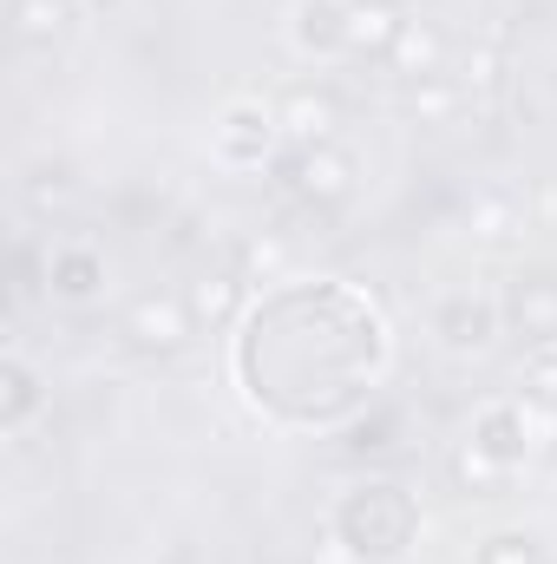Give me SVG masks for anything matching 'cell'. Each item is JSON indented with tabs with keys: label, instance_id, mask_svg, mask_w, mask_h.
Wrapping results in <instances>:
<instances>
[{
	"label": "cell",
	"instance_id": "cell-1",
	"mask_svg": "<svg viewBox=\"0 0 557 564\" xmlns=\"http://www.w3.org/2000/svg\"><path fill=\"white\" fill-rule=\"evenodd\" d=\"M433 335H439L452 355H479V348H492V335H499V302H492L485 289H452V295H439V308H433Z\"/></svg>",
	"mask_w": 557,
	"mask_h": 564
},
{
	"label": "cell",
	"instance_id": "cell-2",
	"mask_svg": "<svg viewBox=\"0 0 557 564\" xmlns=\"http://www.w3.org/2000/svg\"><path fill=\"white\" fill-rule=\"evenodd\" d=\"M276 132H282V119L270 106L237 99V106L223 112V126H217V158H223V164H263L270 144H276Z\"/></svg>",
	"mask_w": 557,
	"mask_h": 564
},
{
	"label": "cell",
	"instance_id": "cell-3",
	"mask_svg": "<svg viewBox=\"0 0 557 564\" xmlns=\"http://www.w3.org/2000/svg\"><path fill=\"white\" fill-rule=\"evenodd\" d=\"M125 335L139 341L144 355L184 348V335H190V302H177V295H139V302L125 308Z\"/></svg>",
	"mask_w": 557,
	"mask_h": 564
},
{
	"label": "cell",
	"instance_id": "cell-4",
	"mask_svg": "<svg viewBox=\"0 0 557 564\" xmlns=\"http://www.w3.org/2000/svg\"><path fill=\"white\" fill-rule=\"evenodd\" d=\"M295 191H302L308 204H341V197L354 191V158L335 139L302 144V158H295Z\"/></svg>",
	"mask_w": 557,
	"mask_h": 564
},
{
	"label": "cell",
	"instance_id": "cell-5",
	"mask_svg": "<svg viewBox=\"0 0 557 564\" xmlns=\"http://www.w3.org/2000/svg\"><path fill=\"white\" fill-rule=\"evenodd\" d=\"M46 282H53L59 302H92L99 282H106V257L86 250V243H59V250L46 257Z\"/></svg>",
	"mask_w": 557,
	"mask_h": 564
},
{
	"label": "cell",
	"instance_id": "cell-6",
	"mask_svg": "<svg viewBox=\"0 0 557 564\" xmlns=\"http://www.w3.org/2000/svg\"><path fill=\"white\" fill-rule=\"evenodd\" d=\"M276 119H282V132H288L295 144H328L335 139V99H328L321 86H295V93L276 106Z\"/></svg>",
	"mask_w": 557,
	"mask_h": 564
},
{
	"label": "cell",
	"instance_id": "cell-7",
	"mask_svg": "<svg viewBox=\"0 0 557 564\" xmlns=\"http://www.w3.org/2000/svg\"><path fill=\"white\" fill-rule=\"evenodd\" d=\"M295 46L302 53H341L348 46V0H302L295 7Z\"/></svg>",
	"mask_w": 557,
	"mask_h": 564
},
{
	"label": "cell",
	"instance_id": "cell-8",
	"mask_svg": "<svg viewBox=\"0 0 557 564\" xmlns=\"http://www.w3.org/2000/svg\"><path fill=\"white\" fill-rule=\"evenodd\" d=\"M512 322L545 348V341H557V282L551 276H518V289H512Z\"/></svg>",
	"mask_w": 557,
	"mask_h": 564
},
{
	"label": "cell",
	"instance_id": "cell-9",
	"mask_svg": "<svg viewBox=\"0 0 557 564\" xmlns=\"http://www.w3.org/2000/svg\"><path fill=\"white\" fill-rule=\"evenodd\" d=\"M401 26H407V20L394 13V0H348V46H368V53H387Z\"/></svg>",
	"mask_w": 557,
	"mask_h": 564
},
{
	"label": "cell",
	"instance_id": "cell-10",
	"mask_svg": "<svg viewBox=\"0 0 557 564\" xmlns=\"http://www.w3.org/2000/svg\"><path fill=\"white\" fill-rule=\"evenodd\" d=\"M73 20H79L73 0H13V33H20L26 46H53Z\"/></svg>",
	"mask_w": 557,
	"mask_h": 564
},
{
	"label": "cell",
	"instance_id": "cell-11",
	"mask_svg": "<svg viewBox=\"0 0 557 564\" xmlns=\"http://www.w3.org/2000/svg\"><path fill=\"white\" fill-rule=\"evenodd\" d=\"M452 479H459L466 492H479V499H499V492L512 486V466H505V459H492L479 440H466V446L452 453Z\"/></svg>",
	"mask_w": 557,
	"mask_h": 564
},
{
	"label": "cell",
	"instance_id": "cell-12",
	"mask_svg": "<svg viewBox=\"0 0 557 564\" xmlns=\"http://www.w3.org/2000/svg\"><path fill=\"white\" fill-rule=\"evenodd\" d=\"M387 59H394V73H401V79H433V73H439V33H433V26H419V20H407V26L394 33Z\"/></svg>",
	"mask_w": 557,
	"mask_h": 564
},
{
	"label": "cell",
	"instance_id": "cell-13",
	"mask_svg": "<svg viewBox=\"0 0 557 564\" xmlns=\"http://www.w3.org/2000/svg\"><path fill=\"white\" fill-rule=\"evenodd\" d=\"M237 308H243V276H204L190 289V322L204 328H230Z\"/></svg>",
	"mask_w": 557,
	"mask_h": 564
},
{
	"label": "cell",
	"instance_id": "cell-14",
	"mask_svg": "<svg viewBox=\"0 0 557 564\" xmlns=\"http://www.w3.org/2000/svg\"><path fill=\"white\" fill-rule=\"evenodd\" d=\"M466 224H472V237H479V243H505V237H518V230H525V204H518V197H479Z\"/></svg>",
	"mask_w": 557,
	"mask_h": 564
},
{
	"label": "cell",
	"instance_id": "cell-15",
	"mask_svg": "<svg viewBox=\"0 0 557 564\" xmlns=\"http://www.w3.org/2000/svg\"><path fill=\"white\" fill-rule=\"evenodd\" d=\"M0 388H7L0 426H7V433H20V426H26V414L40 408V381H33V368H26V361H7V368H0Z\"/></svg>",
	"mask_w": 557,
	"mask_h": 564
},
{
	"label": "cell",
	"instance_id": "cell-16",
	"mask_svg": "<svg viewBox=\"0 0 557 564\" xmlns=\"http://www.w3.org/2000/svg\"><path fill=\"white\" fill-rule=\"evenodd\" d=\"M525 394H532L538 408H557V341H545V348L525 355Z\"/></svg>",
	"mask_w": 557,
	"mask_h": 564
},
{
	"label": "cell",
	"instance_id": "cell-17",
	"mask_svg": "<svg viewBox=\"0 0 557 564\" xmlns=\"http://www.w3.org/2000/svg\"><path fill=\"white\" fill-rule=\"evenodd\" d=\"M499 73H505V53H499V46H472V53L459 59V73H452V79H459V93H466V86H472V93H492V86H499Z\"/></svg>",
	"mask_w": 557,
	"mask_h": 564
},
{
	"label": "cell",
	"instance_id": "cell-18",
	"mask_svg": "<svg viewBox=\"0 0 557 564\" xmlns=\"http://www.w3.org/2000/svg\"><path fill=\"white\" fill-rule=\"evenodd\" d=\"M66 197H73V171H66V164H33V171H26V204H33V210L66 204Z\"/></svg>",
	"mask_w": 557,
	"mask_h": 564
},
{
	"label": "cell",
	"instance_id": "cell-19",
	"mask_svg": "<svg viewBox=\"0 0 557 564\" xmlns=\"http://www.w3.org/2000/svg\"><path fill=\"white\" fill-rule=\"evenodd\" d=\"M407 106H414L419 119H446L452 106H459V79H414V93H407Z\"/></svg>",
	"mask_w": 557,
	"mask_h": 564
},
{
	"label": "cell",
	"instance_id": "cell-20",
	"mask_svg": "<svg viewBox=\"0 0 557 564\" xmlns=\"http://www.w3.org/2000/svg\"><path fill=\"white\" fill-rule=\"evenodd\" d=\"M479 564H545V552H538V539H525V532H499V539L479 552Z\"/></svg>",
	"mask_w": 557,
	"mask_h": 564
},
{
	"label": "cell",
	"instance_id": "cell-21",
	"mask_svg": "<svg viewBox=\"0 0 557 564\" xmlns=\"http://www.w3.org/2000/svg\"><path fill=\"white\" fill-rule=\"evenodd\" d=\"M282 263H288V250H282V243H243V282L276 276Z\"/></svg>",
	"mask_w": 557,
	"mask_h": 564
}]
</instances>
